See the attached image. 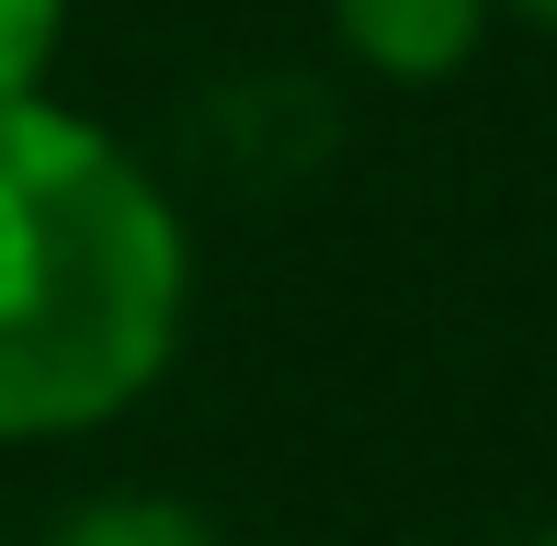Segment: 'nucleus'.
<instances>
[{
	"mask_svg": "<svg viewBox=\"0 0 557 546\" xmlns=\"http://www.w3.org/2000/svg\"><path fill=\"white\" fill-rule=\"evenodd\" d=\"M194 251L148 160L69 103H0V444H58L160 387Z\"/></svg>",
	"mask_w": 557,
	"mask_h": 546,
	"instance_id": "1",
	"label": "nucleus"
},
{
	"mask_svg": "<svg viewBox=\"0 0 557 546\" xmlns=\"http://www.w3.org/2000/svg\"><path fill=\"white\" fill-rule=\"evenodd\" d=\"M331 35L375 69V80L433 91V80H455V69L478 58L490 0H331Z\"/></svg>",
	"mask_w": 557,
	"mask_h": 546,
	"instance_id": "2",
	"label": "nucleus"
},
{
	"mask_svg": "<svg viewBox=\"0 0 557 546\" xmlns=\"http://www.w3.org/2000/svg\"><path fill=\"white\" fill-rule=\"evenodd\" d=\"M46 546H216V535H206V512L160 501V489H114V501H81Z\"/></svg>",
	"mask_w": 557,
	"mask_h": 546,
	"instance_id": "3",
	"label": "nucleus"
},
{
	"mask_svg": "<svg viewBox=\"0 0 557 546\" xmlns=\"http://www.w3.org/2000/svg\"><path fill=\"white\" fill-rule=\"evenodd\" d=\"M58 46H69V0H0V103H46Z\"/></svg>",
	"mask_w": 557,
	"mask_h": 546,
	"instance_id": "4",
	"label": "nucleus"
},
{
	"mask_svg": "<svg viewBox=\"0 0 557 546\" xmlns=\"http://www.w3.org/2000/svg\"><path fill=\"white\" fill-rule=\"evenodd\" d=\"M512 12H535V23H546V35H557V0H512Z\"/></svg>",
	"mask_w": 557,
	"mask_h": 546,
	"instance_id": "5",
	"label": "nucleus"
},
{
	"mask_svg": "<svg viewBox=\"0 0 557 546\" xmlns=\"http://www.w3.org/2000/svg\"><path fill=\"white\" fill-rule=\"evenodd\" d=\"M523 546H557V524H546V535H523Z\"/></svg>",
	"mask_w": 557,
	"mask_h": 546,
	"instance_id": "6",
	"label": "nucleus"
}]
</instances>
